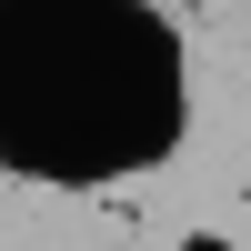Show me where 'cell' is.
Here are the masks:
<instances>
[{"label":"cell","mask_w":251,"mask_h":251,"mask_svg":"<svg viewBox=\"0 0 251 251\" xmlns=\"http://www.w3.org/2000/svg\"><path fill=\"white\" fill-rule=\"evenodd\" d=\"M171 251H241V241H231V231H181Z\"/></svg>","instance_id":"6da1fadb"},{"label":"cell","mask_w":251,"mask_h":251,"mask_svg":"<svg viewBox=\"0 0 251 251\" xmlns=\"http://www.w3.org/2000/svg\"><path fill=\"white\" fill-rule=\"evenodd\" d=\"M91 251H121V241H91Z\"/></svg>","instance_id":"7a4b0ae2"}]
</instances>
